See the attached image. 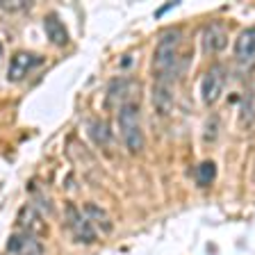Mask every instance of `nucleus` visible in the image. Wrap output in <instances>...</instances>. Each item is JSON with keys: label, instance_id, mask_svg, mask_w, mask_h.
Segmentation results:
<instances>
[{"label": "nucleus", "instance_id": "obj_1", "mask_svg": "<svg viewBox=\"0 0 255 255\" xmlns=\"http://www.w3.org/2000/svg\"><path fill=\"white\" fill-rule=\"evenodd\" d=\"M182 41V32L178 27H169L159 34L157 46L153 53V75L155 80L169 82L171 78L178 75L180 62H178V46Z\"/></svg>", "mask_w": 255, "mask_h": 255}, {"label": "nucleus", "instance_id": "obj_2", "mask_svg": "<svg viewBox=\"0 0 255 255\" xmlns=\"http://www.w3.org/2000/svg\"><path fill=\"white\" fill-rule=\"evenodd\" d=\"M119 134L130 153H139L143 148V132H141V114L137 103L126 101L119 110Z\"/></svg>", "mask_w": 255, "mask_h": 255}, {"label": "nucleus", "instance_id": "obj_3", "mask_svg": "<svg viewBox=\"0 0 255 255\" xmlns=\"http://www.w3.org/2000/svg\"><path fill=\"white\" fill-rule=\"evenodd\" d=\"M64 214H66V223H69L75 242H80V244H94L96 237H98V230H96L94 223L85 217V212H80L73 203H66Z\"/></svg>", "mask_w": 255, "mask_h": 255}, {"label": "nucleus", "instance_id": "obj_4", "mask_svg": "<svg viewBox=\"0 0 255 255\" xmlns=\"http://www.w3.org/2000/svg\"><path fill=\"white\" fill-rule=\"evenodd\" d=\"M223 87H226V69L221 64H212L201 80V101L205 105H214L221 98Z\"/></svg>", "mask_w": 255, "mask_h": 255}, {"label": "nucleus", "instance_id": "obj_5", "mask_svg": "<svg viewBox=\"0 0 255 255\" xmlns=\"http://www.w3.org/2000/svg\"><path fill=\"white\" fill-rule=\"evenodd\" d=\"M226 43H228V37H226V30H223L221 23H217V21L207 23L203 34H201V50L203 53L217 55L226 48Z\"/></svg>", "mask_w": 255, "mask_h": 255}, {"label": "nucleus", "instance_id": "obj_6", "mask_svg": "<svg viewBox=\"0 0 255 255\" xmlns=\"http://www.w3.org/2000/svg\"><path fill=\"white\" fill-rule=\"evenodd\" d=\"M150 103H153V110L157 112V117H169L173 112V89H171V82L155 80L153 89H150Z\"/></svg>", "mask_w": 255, "mask_h": 255}, {"label": "nucleus", "instance_id": "obj_7", "mask_svg": "<svg viewBox=\"0 0 255 255\" xmlns=\"http://www.w3.org/2000/svg\"><path fill=\"white\" fill-rule=\"evenodd\" d=\"M235 59L242 66H251L255 62V25L244 27L235 41Z\"/></svg>", "mask_w": 255, "mask_h": 255}, {"label": "nucleus", "instance_id": "obj_8", "mask_svg": "<svg viewBox=\"0 0 255 255\" xmlns=\"http://www.w3.org/2000/svg\"><path fill=\"white\" fill-rule=\"evenodd\" d=\"M7 251L14 255H41V242L34 235L27 233H16L7 242Z\"/></svg>", "mask_w": 255, "mask_h": 255}, {"label": "nucleus", "instance_id": "obj_9", "mask_svg": "<svg viewBox=\"0 0 255 255\" xmlns=\"http://www.w3.org/2000/svg\"><path fill=\"white\" fill-rule=\"evenodd\" d=\"M18 226H21V233H27V235H46V221L43 217L39 214L37 207L32 205H25L21 207V212H18Z\"/></svg>", "mask_w": 255, "mask_h": 255}, {"label": "nucleus", "instance_id": "obj_10", "mask_svg": "<svg viewBox=\"0 0 255 255\" xmlns=\"http://www.w3.org/2000/svg\"><path fill=\"white\" fill-rule=\"evenodd\" d=\"M37 64H41V57H39V55L25 53V50L16 53L14 57H11V62H9V80H14V82L23 80L27 75V71L34 69Z\"/></svg>", "mask_w": 255, "mask_h": 255}, {"label": "nucleus", "instance_id": "obj_11", "mask_svg": "<svg viewBox=\"0 0 255 255\" xmlns=\"http://www.w3.org/2000/svg\"><path fill=\"white\" fill-rule=\"evenodd\" d=\"M43 32H46L48 41L55 43V46H66L69 43V30H66L64 21L57 14H48L43 18Z\"/></svg>", "mask_w": 255, "mask_h": 255}, {"label": "nucleus", "instance_id": "obj_12", "mask_svg": "<svg viewBox=\"0 0 255 255\" xmlns=\"http://www.w3.org/2000/svg\"><path fill=\"white\" fill-rule=\"evenodd\" d=\"M82 212H85V217L96 226V230L101 228L103 233H110L112 230V219L101 205H96V203H87V205L82 207Z\"/></svg>", "mask_w": 255, "mask_h": 255}, {"label": "nucleus", "instance_id": "obj_13", "mask_svg": "<svg viewBox=\"0 0 255 255\" xmlns=\"http://www.w3.org/2000/svg\"><path fill=\"white\" fill-rule=\"evenodd\" d=\"M89 137L94 143H107L112 137V130H110V123L103 121V119H94V121H89Z\"/></svg>", "mask_w": 255, "mask_h": 255}, {"label": "nucleus", "instance_id": "obj_14", "mask_svg": "<svg viewBox=\"0 0 255 255\" xmlns=\"http://www.w3.org/2000/svg\"><path fill=\"white\" fill-rule=\"evenodd\" d=\"M128 89H130V80H126V78L112 80V85L107 87V105L119 103V98H123Z\"/></svg>", "mask_w": 255, "mask_h": 255}, {"label": "nucleus", "instance_id": "obj_15", "mask_svg": "<svg viewBox=\"0 0 255 255\" xmlns=\"http://www.w3.org/2000/svg\"><path fill=\"white\" fill-rule=\"evenodd\" d=\"M198 185L207 187V185H212L214 178H217V166H214V162H210V159H205V162H201L198 164Z\"/></svg>", "mask_w": 255, "mask_h": 255}, {"label": "nucleus", "instance_id": "obj_16", "mask_svg": "<svg viewBox=\"0 0 255 255\" xmlns=\"http://www.w3.org/2000/svg\"><path fill=\"white\" fill-rule=\"evenodd\" d=\"M30 7V0H0V9L2 11H25Z\"/></svg>", "mask_w": 255, "mask_h": 255}, {"label": "nucleus", "instance_id": "obj_17", "mask_svg": "<svg viewBox=\"0 0 255 255\" xmlns=\"http://www.w3.org/2000/svg\"><path fill=\"white\" fill-rule=\"evenodd\" d=\"M251 119H253V103H251V94H249L244 105H242V123H251Z\"/></svg>", "mask_w": 255, "mask_h": 255}]
</instances>
